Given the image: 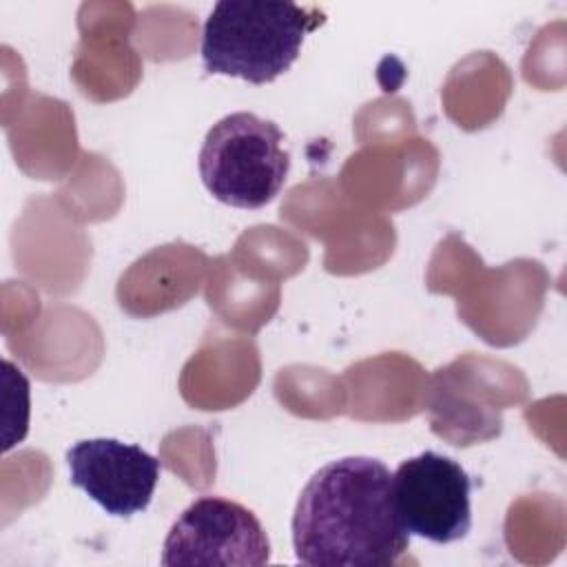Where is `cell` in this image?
Masks as SVG:
<instances>
[{
    "instance_id": "obj_1",
    "label": "cell",
    "mask_w": 567,
    "mask_h": 567,
    "mask_svg": "<svg viewBox=\"0 0 567 567\" xmlns=\"http://www.w3.org/2000/svg\"><path fill=\"white\" fill-rule=\"evenodd\" d=\"M390 470L372 456H343L319 467L292 514V547L310 567H385L408 549Z\"/></svg>"
},
{
    "instance_id": "obj_2",
    "label": "cell",
    "mask_w": 567,
    "mask_h": 567,
    "mask_svg": "<svg viewBox=\"0 0 567 567\" xmlns=\"http://www.w3.org/2000/svg\"><path fill=\"white\" fill-rule=\"evenodd\" d=\"M323 20V11L295 2L219 0L202 31L204 69L268 84L295 64L303 38Z\"/></svg>"
},
{
    "instance_id": "obj_3",
    "label": "cell",
    "mask_w": 567,
    "mask_h": 567,
    "mask_svg": "<svg viewBox=\"0 0 567 567\" xmlns=\"http://www.w3.org/2000/svg\"><path fill=\"white\" fill-rule=\"evenodd\" d=\"M281 142L279 126L257 113L224 115L208 128L197 157L206 190L233 208L255 210L270 204L290 171Z\"/></svg>"
},
{
    "instance_id": "obj_4",
    "label": "cell",
    "mask_w": 567,
    "mask_h": 567,
    "mask_svg": "<svg viewBox=\"0 0 567 567\" xmlns=\"http://www.w3.org/2000/svg\"><path fill=\"white\" fill-rule=\"evenodd\" d=\"M270 560V540L259 518L237 501L199 496L171 525L162 565H241Z\"/></svg>"
},
{
    "instance_id": "obj_5",
    "label": "cell",
    "mask_w": 567,
    "mask_h": 567,
    "mask_svg": "<svg viewBox=\"0 0 567 567\" xmlns=\"http://www.w3.org/2000/svg\"><path fill=\"white\" fill-rule=\"evenodd\" d=\"M392 496L408 534L436 545L467 536L472 527V481L454 458L425 450L392 474Z\"/></svg>"
},
{
    "instance_id": "obj_6",
    "label": "cell",
    "mask_w": 567,
    "mask_h": 567,
    "mask_svg": "<svg viewBox=\"0 0 567 567\" xmlns=\"http://www.w3.org/2000/svg\"><path fill=\"white\" fill-rule=\"evenodd\" d=\"M71 483L111 516L144 512L159 481V461L133 443L84 439L66 452Z\"/></svg>"
}]
</instances>
